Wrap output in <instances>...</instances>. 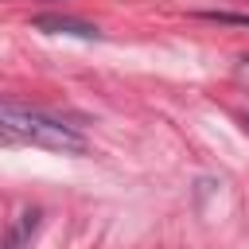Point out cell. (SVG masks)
Listing matches in <instances>:
<instances>
[{
    "mask_svg": "<svg viewBox=\"0 0 249 249\" xmlns=\"http://www.w3.org/2000/svg\"><path fill=\"white\" fill-rule=\"evenodd\" d=\"M206 19H218V23H230V27H249V16L241 12H202Z\"/></svg>",
    "mask_w": 249,
    "mask_h": 249,
    "instance_id": "cell-4",
    "label": "cell"
},
{
    "mask_svg": "<svg viewBox=\"0 0 249 249\" xmlns=\"http://www.w3.org/2000/svg\"><path fill=\"white\" fill-rule=\"evenodd\" d=\"M39 210H23L12 226H8V233H4V241H0V249H27V241H31V233L39 230Z\"/></svg>",
    "mask_w": 249,
    "mask_h": 249,
    "instance_id": "cell-3",
    "label": "cell"
},
{
    "mask_svg": "<svg viewBox=\"0 0 249 249\" xmlns=\"http://www.w3.org/2000/svg\"><path fill=\"white\" fill-rule=\"evenodd\" d=\"M0 140H27L39 148H54V152L86 148V136L78 128H70L62 117H51V113L27 109V105H12V101H0Z\"/></svg>",
    "mask_w": 249,
    "mask_h": 249,
    "instance_id": "cell-1",
    "label": "cell"
},
{
    "mask_svg": "<svg viewBox=\"0 0 249 249\" xmlns=\"http://www.w3.org/2000/svg\"><path fill=\"white\" fill-rule=\"evenodd\" d=\"M245 62H249V58H245Z\"/></svg>",
    "mask_w": 249,
    "mask_h": 249,
    "instance_id": "cell-6",
    "label": "cell"
},
{
    "mask_svg": "<svg viewBox=\"0 0 249 249\" xmlns=\"http://www.w3.org/2000/svg\"><path fill=\"white\" fill-rule=\"evenodd\" d=\"M35 31H47V35H78V39H97V27L86 23V19H70V16H35L31 19Z\"/></svg>",
    "mask_w": 249,
    "mask_h": 249,
    "instance_id": "cell-2",
    "label": "cell"
},
{
    "mask_svg": "<svg viewBox=\"0 0 249 249\" xmlns=\"http://www.w3.org/2000/svg\"><path fill=\"white\" fill-rule=\"evenodd\" d=\"M245 124H249V117H245Z\"/></svg>",
    "mask_w": 249,
    "mask_h": 249,
    "instance_id": "cell-5",
    "label": "cell"
},
{
    "mask_svg": "<svg viewBox=\"0 0 249 249\" xmlns=\"http://www.w3.org/2000/svg\"><path fill=\"white\" fill-rule=\"evenodd\" d=\"M245 4H249V0H245Z\"/></svg>",
    "mask_w": 249,
    "mask_h": 249,
    "instance_id": "cell-7",
    "label": "cell"
}]
</instances>
